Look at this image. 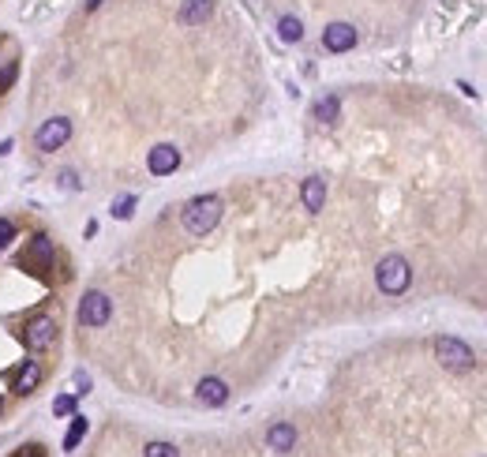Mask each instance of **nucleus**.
Wrapping results in <instances>:
<instances>
[{"label":"nucleus","mask_w":487,"mask_h":457,"mask_svg":"<svg viewBox=\"0 0 487 457\" xmlns=\"http://www.w3.org/2000/svg\"><path fill=\"white\" fill-rule=\"evenodd\" d=\"M375 281L386 296H402V292L413 285V266H409V259H402V255H386L383 263L375 266Z\"/></svg>","instance_id":"2"},{"label":"nucleus","mask_w":487,"mask_h":457,"mask_svg":"<svg viewBox=\"0 0 487 457\" xmlns=\"http://www.w3.org/2000/svg\"><path fill=\"white\" fill-rule=\"evenodd\" d=\"M146 457H180V453H177V446H169V442H150Z\"/></svg>","instance_id":"18"},{"label":"nucleus","mask_w":487,"mask_h":457,"mask_svg":"<svg viewBox=\"0 0 487 457\" xmlns=\"http://www.w3.org/2000/svg\"><path fill=\"white\" fill-rule=\"evenodd\" d=\"M53 412H57V416H68V412H75V397L71 394L57 397V401H53Z\"/></svg>","instance_id":"20"},{"label":"nucleus","mask_w":487,"mask_h":457,"mask_svg":"<svg viewBox=\"0 0 487 457\" xmlns=\"http://www.w3.org/2000/svg\"><path fill=\"white\" fill-rule=\"evenodd\" d=\"M60 184H64V188H79V177H75V172H64Z\"/></svg>","instance_id":"23"},{"label":"nucleus","mask_w":487,"mask_h":457,"mask_svg":"<svg viewBox=\"0 0 487 457\" xmlns=\"http://www.w3.org/2000/svg\"><path fill=\"white\" fill-rule=\"evenodd\" d=\"M53 341H57V322H53V319H46V315H41V319H34V322H30L27 326V330H23V345H27V349H49V345Z\"/></svg>","instance_id":"6"},{"label":"nucleus","mask_w":487,"mask_h":457,"mask_svg":"<svg viewBox=\"0 0 487 457\" xmlns=\"http://www.w3.org/2000/svg\"><path fill=\"white\" fill-rule=\"evenodd\" d=\"M113 315V300L105 296V292L90 289L86 296L79 300V326H105Z\"/></svg>","instance_id":"4"},{"label":"nucleus","mask_w":487,"mask_h":457,"mask_svg":"<svg viewBox=\"0 0 487 457\" xmlns=\"http://www.w3.org/2000/svg\"><path fill=\"white\" fill-rule=\"evenodd\" d=\"M180 221H184V228H188L191 236H207L210 228L221 221V199L218 195H199V199H191L188 206H184Z\"/></svg>","instance_id":"1"},{"label":"nucleus","mask_w":487,"mask_h":457,"mask_svg":"<svg viewBox=\"0 0 487 457\" xmlns=\"http://www.w3.org/2000/svg\"><path fill=\"white\" fill-rule=\"evenodd\" d=\"M277 34H281V41H289V46H292V41L304 38V23H300L296 15H281L277 19Z\"/></svg>","instance_id":"15"},{"label":"nucleus","mask_w":487,"mask_h":457,"mask_svg":"<svg viewBox=\"0 0 487 457\" xmlns=\"http://www.w3.org/2000/svg\"><path fill=\"white\" fill-rule=\"evenodd\" d=\"M75 386H79L75 394H86V390H90V378H86V371H79V375H75Z\"/></svg>","instance_id":"22"},{"label":"nucleus","mask_w":487,"mask_h":457,"mask_svg":"<svg viewBox=\"0 0 487 457\" xmlns=\"http://www.w3.org/2000/svg\"><path fill=\"white\" fill-rule=\"evenodd\" d=\"M322 46L330 53H349L356 46V27L352 23H330L322 30Z\"/></svg>","instance_id":"8"},{"label":"nucleus","mask_w":487,"mask_h":457,"mask_svg":"<svg viewBox=\"0 0 487 457\" xmlns=\"http://www.w3.org/2000/svg\"><path fill=\"white\" fill-rule=\"evenodd\" d=\"M83 435H86V416H75L68 435H64V450H75V446L83 442Z\"/></svg>","instance_id":"16"},{"label":"nucleus","mask_w":487,"mask_h":457,"mask_svg":"<svg viewBox=\"0 0 487 457\" xmlns=\"http://www.w3.org/2000/svg\"><path fill=\"white\" fill-rule=\"evenodd\" d=\"M195 397L203 401V405H210V409H218V405H225V401H229V386L221 383V378H203L199 386H195Z\"/></svg>","instance_id":"9"},{"label":"nucleus","mask_w":487,"mask_h":457,"mask_svg":"<svg viewBox=\"0 0 487 457\" xmlns=\"http://www.w3.org/2000/svg\"><path fill=\"white\" fill-rule=\"evenodd\" d=\"M311 113H315L319 124H334V121H338V113H341V102H338L334 94H327V97H319V102H315V109H311Z\"/></svg>","instance_id":"14"},{"label":"nucleus","mask_w":487,"mask_h":457,"mask_svg":"<svg viewBox=\"0 0 487 457\" xmlns=\"http://www.w3.org/2000/svg\"><path fill=\"white\" fill-rule=\"evenodd\" d=\"M435 360L446 367V371H472L476 367V356L472 349L461 341V337H435Z\"/></svg>","instance_id":"3"},{"label":"nucleus","mask_w":487,"mask_h":457,"mask_svg":"<svg viewBox=\"0 0 487 457\" xmlns=\"http://www.w3.org/2000/svg\"><path fill=\"white\" fill-rule=\"evenodd\" d=\"M214 15V0H184L180 8V23L184 27H199Z\"/></svg>","instance_id":"11"},{"label":"nucleus","mask_w":487,"mask_h":457,"mask_svg":"<svg viewBox=\"0 0 487 457\" xmlns=\"http://www.w3.org/2000/svg\"><path fill=\"white\" fill-rule=\"evenodd\" d=\"M300 199H304V210L319 214L322 206H327V180L308 177V180H304V188H300Z\"/></svg>","instance_id":"10"},{"label":"nucleus","mask_w":487,"mask_h":457,"mask_svg":"<svg viewBox=\"0 0 487 457\" xmlns=\"http://www.w3.org/2000/svg\"><path fill=\"white\" fill-rule=\"evenodd\" d=\"M38 378H41V364L38 360H27L23 371H19V378H15V394H30V390L38 386Z\"/></svg>","instance_id":"13"},{"label":"nucleus","mask_w":487,"mask_h":457,"mask_svg":"<svg viewBox=\"0 0 487 457\" xmlns=\"http://www.w3.org/2000/svg\"><path fill=\"white\" fill-rule=\"evenodd\" d=\"M132 214H135V195H124V199H116V203H113V217L128 221Z\"/></svg>","instance_id":"17"},{"label":"nucleus","mask_w":487,"mask_h":457,"mask_svg":"<svg viewBox=\"0 0 487 457\" xmlns=\"http://www.w3.org/2000/svg\"><path fill=\"white\" fill-rule=\"evenodd\" d=\"M12 83H15V64H8V68L0 71V90H8Z\"/></svg>","instance_id":"21"},{"label":"nucleus","mask_w":487,"mask_h":457,"mask_svg":"<svg viewBox=\"0 0 487 457\" xmlns=\"http://www.w3.org/2000/svg\"><path fill=\"white\" fill-rule=\"evenodd\" d=\"M0 409H4V405H0Z\"/></svg>","instance_id":"24"},{"label":"nucleus","mask_w":487,"mask_h":457,"mask_svg":"<svg viewBox=\"0 0 487 457\" xmlns=\"http://www.w3.org/2000/svg\"><path fill=\"white\" fill-rule=\"evenodd\" d=\"M146 169L154 172V177H169V172H177L180 169V150L172 143L154 146V150H150V158H146Z\"/></svg>","instance_id":"7"},{"label":"nucleus","mask_w":487,"mask_h":457,"mask_svg":"<svg viewBox=\"0 0 487 457\" xmlns=\"http://www.w3.org/2000/svg\"><path fill=\"white\" fill-rule=\"evenodd\" d=\"M266 446L274 453H289L292 446H296V428H292V423H274V428L266 431Z\"/></svg>","instance_id":"12"},{"label":"nucleus","mask_w":487,"mask_h":457,"mask_svg":"<svg viewBox=\"0 0 487 457\" xmlns=\"http://www.w3.org/2000/svg\"><path fill=\"white\" fill-rule=\"evenodd\" d=\"M68 139H71V121L68 116H53V121H46L38 128L34 143H38V150H60Z\"/></svg>","instance_id":"5"},{"label":"nucleus","mask_w":487,"mask_h":457,"mask_svg":"<svg viewBox=\"0 0 487 457\" xmlns=\"http://www.w3.org/2000/svg\"><path fill=\"white\" fill-rule=\"evenodd\" d=\"M15 240V221H8V217H0V247H8Z\"/></svg>","instance_id":"19"}]
</instances>
